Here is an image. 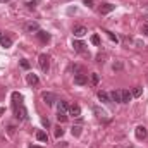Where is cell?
I'll list each match as a JSON object with an SVG mask.
<instances>
[{
    "label": "cell",
    "mask_w": 148,
    "mask_h": 148,
    "mask_svg": "<svg viewBox=\"0 0 148 148\" xmlns=\"http://www.w3.org/2000/svg\"><path fill=\"white\" fill-rule=\"evenodd\" d=\"M12 105H14V115L19 119V121H24L28 117V110L24 109V103H23V95L14 91L12 93Z\"/></svg>",
    "instance_id": "6da1fadb"
},
{
    "label": "cell",
    "mask_w": 148,
    "mask_h": 148,
    "mask_svg": "<svg viewBox=\"0 0 148 148\" xmlns=\"http://www.w3.org/2000/svg\"><path fill=\"white\" fill-rule=\"evenodd\" d=\"M50 57L47 55V53H41L40 57H38V62H40V69L43 71V73H47L48 69H50Z\"/></svg>",
    "instance_id": "7a4b0ae2"
},
{
    "label": "cell",
    "mask_w": 148,
    "mask_h": 148,
    "mask_svg": "<svg viewBox=\"0 0 148 148\" xmlns=\"http://www.w3.org/2000/svg\"><path fill=\"white\" fill-rule=\"evenodd\" d=\"M43 102L50 107V105H53V103L59 102V100H57V95H55V93H50V91H48V93H43Z\"/></svg>",
    "instance_id": "3957f363"
},
{
    "label": "cell",
    "mask_w": 148,
    "mask_h": 148,
    "mask_svg": "<svg viewBox=\"0 0 148 148\" xmlns=\"http://www.w3.org/2000/svg\"><path fill=\"white\" fill-rule=\"evenodd\" d=\"M86 83H88V74L79 73V74L74 76V84H77V86H84Z\"/></svg>",
    "instance_id": "277c9868"
},
{
    "label": "cell",
    "mask_w": 148,
    "mask_h": 148,
    "mask_svg": "<svg viewBox=\"0 0 148 148\" xmlns=\"http://www.w3.org/2000/svg\"><path fill=\"white\" fill-rule=\"evenodd\" d=\"M115 9V5L114 3H109V2H103L102 5H100V14L102 16H105V14H110L112 10Z\"/></svg>",
    "instance_id": "5b68a950"
},
{
    "label": "cell",
    "mask_w": 148,
    "mask_h": 148,
    "mask_svg": "<svg viewBox=\"0 0 148 148\" xmlns=\"http://www.w3.org/2000/svg\"><path fill=\"white\" fill-rule=\"evenodd\" d=\"M134 133H136V138L138 140H147V136H148V131H147L145 126H138Z\"/></svg>",
    "instance_id": "8992f818"
},
{
    "label": "cell",
    "mask_w": 148,
    "mask_h": 148,
    "mask_svg": "<svg viewBox=\"0 0 148 148\" xmlns=\"http://www.w3.org/2000/svg\"><path fill=\"white\" fill-rule=\"evenodd\" d=\"M110 102H115V103H122V95H121V91L119 90H114L110 91Z\"/></svg>",
    "instance_id": "52a82bcc"
},
{
    "label": "cell",
    "mask_w": 148,
    "mask_h": 148,
    "mask_svg": "<svg viewBox=\"0 0 148 148\" xmlns=\"http://www.w3.org/2000/svg\"><path fill=\"white\" fill-rule=\"evenodd\" d=\"M36 36H38V40H40V41H41V43H48V41H50V33H47V31H43V29H40V31H38L36 33Z\"/></svg>",
    "instance_id": "ba28073f"
},
{
    "label": "cell",
    "mask_w": 148,
    "mask_h": 148,
    "mask_svg": "<svg viewBox=\"0 0 148 148\" xmlns=\"http://www.w3.org/2000/svg\"><path fill=\"white\" fill-rule=\"evenodd\" d=\"M86 33H88V29H86L84 26H76V28L73 29V35H74V36H77V38L84 36Z\"/></svg>",
    "instance_id": "9c48e42d"
},
{
    "label": "cell",
    "mask_w": 148,
    "mask_h": 148,
    "mask_svg": "<svg viewBox=\"0 0 148 148\" xmlns=\"http://www.w3.org/2000/svg\"><path fill=\"white\" fill-rule=\"evenodd\" d=\"M24 29H26L28 33H35V35H36L38 31H40V26H38V23H28V24L24 26Z\"/></svg>",
    "instance_id": "30bf717a"
},
{
    "label": "cell",
    "mask_w": 148,
    "mask_h": 148,
    "mask_svg": "<svg viewBox=\"0 0 148 148\" xmlns=\"http://www.w3.org/2000/svg\"><path fill=\"white\" fill-rule=\"evenodd\" d=\"M0 45H2L3 48H10V47H12V38L7 36V35H5V36H0Z\"/></svg>",
    "instance_id": "8fae6325"
},
{
    "label": "cell",
    "mask_w": 148,
    "mask_h": 148,
    "mask_svg": "<svg viewBox=\"0 0 148 148\" xmlns=\"http://www.w3.org/2000/svg\"><path fill=\"white\" fill-rule=\"evenodd\" d=\"M26 81L31 84V86H36L38 83H40V79H38V76L35 73H29L28 76H26Z\"/></svg>",
    "instance_id": "7c38bea8"
},
{
    "label": "cell",
    "mask_w": 148,
    "mask_h": 148,
    "mask_svg": "<svg viewBox=\"0 0 148 148\" xmlns=\"http://www.w3.org/2000/svg\"><path fill=\"white\" fill-rule=\"evenodd\" d=\"M69 114H71V115H74V117H79V115H81V107H79L77 103L71 105V107H69Z\"/></svg>",
    "instance_id": "4fadbf2b"
},
{
    "label": "cell",
    "mask_w": 148,
    "mask_h": 148,
    "mask_svg": "<svg viewBox=\"0 0 148 148\" xmlns=\"http://www.w3.org/2000/svg\"><path fill=\"white\" fill-rule=\"evenodd\" d=\"M84 47H86V45H84L83 41H79V40H74L73 41V48L76 52H84Z\"/></svg>",
    "instance_id": "5bb4252c"
},
{
    "label": "cell",
    "mask_w": 148,
    "mask_h": 148,
    "mask_svg": "<svg viewBox=\"0 0 148 148\" xmlns=\"http://www.w3.org/2000/svg\"><path fill=\"white\" fill-rule=\"evenodd\" d=\"M121 95H122V103H129V100L133 98V95H131L127 90H122V91H121Z\"/></svg>",
    "instance_id": "9a60e30c"
},
{
    "label": "cell",
    "mask_w": 148,
    "mask_h": 148,
    "mask_svg": "<svg viewBox=\"0 0 148 148\" xmlns=\"http://www.w3.org/2000/svg\"><path fill=\"white\" fill-rule=\"evenodd\" d=\"M98 98H100V102H103V103H110V97H109L105 91H98Z\"/></svg>",
    "instance_id": "2e32d148"
},
{
    "label": "cell",
    "mask_w": 148,
    "mask_h": 148,
    "mask_svg": "<svg viewBox=\"0 0 148 148\" xmlns=\"http://www.w3.org/2000/svg\"><path fill=\"white\" fill-rule=\"evenodd\" d=\"M36 140H38V141L47 143V141H48V136H47V133H45V131H38V133H36Z\"/></svg>",
    "instance_id": "e0dca14e"
},
{
    "label": "cell",
    "mask_w": 148,
    "mask_h": 148,
    "mask_svg": "<svg viewBox=\"0 0 148 148\" xmlns=\"http://www.w3.org/2000/svg\"><path fill=\"white\" fill-rule=\"evenodd\" d=\"M93 110H95V114H97L100 119H103V121H109V117H107V112H105V110H100L98 107H95Z\"/></svg>",
    "instance_id": "ac0fdd59"
},
{
    "label": "cell",
    "mask_w": 148,
    "mask_h": 148,
    "mask_svg": "<svg viewBox=\"0 0 148 148\" xmlns=\"http://www.w3.org/2000/svg\"><path fill=\"white\" fill-rule=\"evenodd\" d=\"M57 121H59V122H66V121H67V114L64 110H59L57 112Z\"/></svg>",
    "instance_id": "d6986e66"
},
{
    "label": "cell",
    "mask_w": 148,
    "mask_h": 148,
    "mask_svg": "<svg viewBox=\"0 0 148 148\" xmlns=\"http://www.w3.org/2000/svg\"><path fill=\"white\" fill-rule=\"evenodd\" d=\"M141 93H143V88H141V86H136L131 95H133V97H141Z\"/></svg>",
    "instance_id": "ffe728a7"
},
{
    "label": "cell",
    "mask_w": 148,
    "mask_h": 148,
    "mask_svg": "<svg viewBox=\"0 0 148 148\" xmlns=\"http://www.w3.org/2000/svg\"><path fill=\"white\" fill-rule=\"evenodd\" d=\"M71 133H73V136H79L81 134V126H73L71 127Z\"/></svg>",
    "instance_id": "44dd1931"
},
{
    "label": "cell",
    "mask_w": 148,
    "mask_h": 148,
    "mask_svg": "<svg viewBox=\"0 0 148 148\" xmlns=\"http://www.w3.org/2000/svg\"><path fill=\"white\" fill-rule=\"evenodd\" d=\"M67 109H69V103H67V102H64V100H60V102H59V110H67Z\"/></svg>",
    "instance_id": "7402d4cb"
},
{
    "label": "cell",
    "mask_w": 148,
    "mask_h": 148,
    "mask_svg": "<svg viewBox=\"0 0 148 148\" xmlns=\"http://www.w3.org/2000/svg\"><path fill=\"white\" fill-rule=\"evenodd\" d=\"M103 33H107V35H109V38H110L112 41H115V43H117V41H119V38L115 36V35H114V33H112V31H109V29H103Z\"/></svg>",
    "instance_id": "603a6c76"
},
{
    "label": "cell",
    "mask_w": 148,
    "mask_h": 148,
    "mask_svg": "<svg viewBox=\"0 0 148 148\" xmlns=\"http://www.w3.org/2000/svg\"><path fill=\"white\" fill-rule=\"evenodd\" d=\"M19 64H21V67H23V69H29V62H28L26 59H21V60H19Z\"/></svg>",
    "instance_id": "cb8c5ba5"
},
{
    "label": "cell",
    "mask_w": 148,
    "mask_h": 148,
    "mask_svg": "<svg viewBox=\"0 0 148 148\" xmlns=\"http://www.w3.org/2000/svg\"><path fill=\"white\" fill-rule=\"evenodd\" d=\"M122 67H124V64H122V62H114V66H112V69H114V71H121Z\"/></svg>",
    "instance_id": "d4e9b609"
},
{
    "label": "cell",
    "mask_w": 148,
    "mask_h": 148,
    "mask_svg": "<svg viewBox=\"0 0 148 148\" xmlns=\"http://www.w3.org/2000/svg\"><path fill=\"white\" fill-rule=\"evenodd\" d=\"M98 81H100V76L97 73H93L91 74V83H93V84H98Z\"/></svg>",
    "instance_id": "484cf974"
},
{
    "label": "cell",
    "mask_w": 148,
    "mask_h": 148,
    "mask_svg": "<svg viewBox=\"0 0 148 148\" xmlns=\"http://www.w3.org/2000/svg\"><path fill=\"white\" fill-rule=\"evenodd\" d=\"M91 43H93V45H100V36H98V35H93V36H91Z\"/></svg>",
    "instance_id": "4316f807"
},
{
    "label": "cell",
    "mask_w": 148,
    "mask_h": 148,
    "mask_svg": "<svg viewBox=\"0 0 148 148\" xmlns=\"http://www.w3.org/2000/svg\"><path fill=\"white\" fill-rule=\"evenodd\" d=\"M141 33H143L145 36H148V23H143V26H141Z\"/></svg>",
    "instance_id": "83f0119b"
},
{
    "label": "cell",
    "mask_w": 148,
    "mask_h": 148,
    "mask_svg": "<svg viewBox=\"0 0 148 148\" xmlns=\"http://www.w3.org/2000/svg\"><path fill=\"white\" fill-rule=\"evenodd\" d=\"M83 3H84L86 7H90V9H91V7H95V2H93V0H83Z\"/></svg>",
    "instance_id": "f1b7e54d"
},
{
    "label": "cell",
    "mask_w": 148,
    "mask_h": 148,
    "mask_svg": "<svg viewBox=\"0 0 148 148\" xmlns=\"http://www.w3.org/2000/svg\"><path fill=\"white\" fill-rule=\"evenodd\" d=\"M62 134H64V129H62V127H57V129H55V136H57V138H60Z\"/></svg>",
    "instance_id": "f546056e"
},
{
    "label": "cell",
    "mask_w": 148,
    "mask_h": 148,
    "mask_svg": "<svg viewBox=\"0 0 148 148\" xmlns=\"http://www.w3.org/2000/svg\"><path fill=\"white\" fill-rule=\"evenodd\" d=\"M41 122H43V126H45V127H48V126H50V122H48V119H43Z\"/></svg>",
    "instance_id": "4dcf8cb0"
},
{
    "label": "cell",
    "mask_w": 148,
    "mask_h": 148,
    "mask_svg": "<svg viewBox=\"0 0 148 148\" xmlns=\"http://www.w3.org/2000/svg\"><path fill=\"white\" fill-rule=\"evenodd\" d=\"M2 114H5V109H3V107H0V115H2Z\"/></svg>",
    "instance_id": "1f68e13d"
},
{
    "label": "cell",
    "mask_w": 148,
    "mask_h": 148,
    "mask_svg": "<svg viewBox=\"0 0 148 148\" xmlns=\"http://www.w3.org/2000/svg\"><path fill=\"white\" fill-rule=\"evenodd\" d=\"M29 148H41V147H35V145H31V147H29Z\"/></svg>",
    "instance_id": "d6a6232c"
},
{
    "label": "cell",
    "mask_w": 148,
    "mask_h": 148,
    "mask_svg": "<svg viewBox=\"0 0 148 148\" xmlns=\"http://www.w3.org/2000/svg\"><path fill=\"white\" fill-rule=\"evenodd\" d=\"M0 2H9V0H0Z\"/></svg>",
    "instance_id": "836d02e7"
}]
</instances>
